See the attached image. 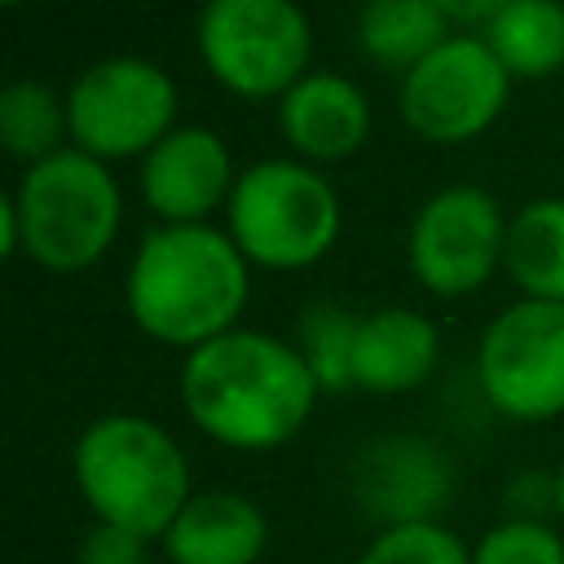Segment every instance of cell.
<instances>
[{
    "label": "cell",
    "instance_id": "obj_19",
    "mask_svg": "<svg viewBox=\"0 0 564 564\" xmlns=\"http://www.w3.org/2000/svg\"><path fill=\"white\" fill-rule=\"evenodd\" d=\"M0 141L22 167L62 154L70 145L66 93L40 79H9L0 93Z\"/></svg>",
    "mask_w": 564,
    "mask_h": 564
},
{
    "label": "cell",
    "instance_id": "obj_22",
    "mask_svg": "<svg viewBox=\"0 0 564 564\" xmlns=\"http://www.w3.org/2000/svg\"><path fill=\"white\" fill-rule=\"evenodd\" d=\"M471 564H564V533L551 520H494L471 542Z\"/></svg>",
    "mask_w": 564,
    "mask_h": 564
},
{
    "label": "cell",
    "instance_id": "obj_13",
    "mask_svg": "<svg viewBox=\"0 0 564 564\" xmlns=\"http://www.w3.org/2000/svg\"><path fill=\"white\" fill-rule=\"evenodd\" d=\"M370 97L357 79L313 66L291 93L278 97V132L286 150L313 167L352 159L370 137Z\"/></svg>",
    "mask_w": 564,
    "mask_h": 564
},
{
    "label": "cell",
    "instance_id": "obj_18",
    "mask_svg": "<svg viewBox=\"0 0 564 564\" xmlns=\"http://www.w3.org/2000/svg\"><path fill=\"white\" fill-rule=\"evenodd\" d=\"M480 40L511 79H551L564 70V0H511L480 26Z\"/></svg>",
    "mask_w": 564,
    "mask_h": 564
},
{
    "label": "cell",
    "instance_id": "obj_2",
    "mask_svg": "<svg viewBox=\"0 0 564 564\" xmlns=\"http://www.w3.org/2000/svg\"><path fill=\"white\" fill-rule=\"evenodd\" d=\"M247 300L251 264L225 225H154L123 273L132 326L176 352H194L242 326Z\"/></svg>",
    "mask_w": 564,
    "mask_h": 564
},
{
    "label": "cell",
    "instance_id": "obj_11",
    "mask_svg": "<svg viewBox=\"0 0 564 564\" xmlns=\"http://www.w3.org/2000/svg\"><path fill=\"white\" fill-rule=\"evenodd\" d=\"M348 480H352L357 507L379 529L441 520V511L458 489L454 458L432 436H419V432H388L366 441L352 454Z\"/></svg>",
    "mask_w": 564,
    "mask_h": 564
},
{
    "label": "cell",
    "instance_id": "obj_3",
    "mask_svg": "<svg viewBox=\"0 0 564 564\" xmlns=\"http://www.w3.org/2000/svg\"><path fill=\"white\" fill-rule=\"evenodd\" d=\"M123 189L110 163L66 145L62 154L22 167L0 203V251L26 256L48 273L93 269L119 238Z\"/></svg>",
    "mask_w": 564,
    "mask_h": 564
},
{
    "label": "cell",
    "instance_id": "obj_16",
    "mask_svg": "<svg viewBox=\"0 0 564 564\" xmlns=\"http://www.w3.org/2000/svg\"><path fill=\"white\" fill-rule=\"evenodd\" d=\"M352 35L379 70L405 75L454 35V22L436 9V0H361Z\"/></svg>",
    "mask_w": 564,
    "mask_h": 564
},
{
    "label": "cell",
    "instance_id": "obj_5",
    "mask_svg": "<svg viewBox=\"0 0 564 564\" xmlns=\"http://www.w3.org/2000/svg\"><path fill=\"white\" fill-rule=\"evenodd\" d=\"M344 229V203L322 167L278 154L238 172L225 203V234L251 269L295 273L330 256Z\"/></svg>",
    "mask_w": 564,
    "mask_h": 564
},
{
    "label": "cell",
    "instance_id": "obj_17",
    "mask_svg": "<svg viewBox=\"0 0 564 564\" xmlns=\"http://www.w3.org/2000/svg\"><path fill=\"white\" fill-rule=\"evenodd\" d=\"M507 278L520 300L564 304V198L546 194L511 212L507 220Z\"/></svg>",
    "mask_w": 564,
    "mask_h": 564
},
{
    "label": "cell",
    "instance_id": "obj_20",
    "mask_svg": "<svg viewBox=\"0 0 564 564\" xmlns=\"http://www.w3.org/2000/svg\"><path fill=\"white\" fill-rule=\"evenodd\" d=\"M357 317L344 304H308L295 326V348L304 366L313 370L322 397L326 392H352V344H357Z\"/></svg>",
    "mask_w": 564,
    "mask_h": 564
},
{
    "label": "cell",
    "instance_id": "obj_14",
    "mask_svg": "<svg viewBox=\"0 0 564 564\" xmlns=\"http://www.w3.org/2000/svg\"><path fill=\"white\" fill-rule=\"evenodd\" d=\"M441 366V330L410 304H383L357 317L352 388L370 397H405Z\"/></svg>",
    "mask_w": 564,
    "mask_h": 564
},
{
    "label": "cell",
    "instance_id": "obj_8",
    "mask_svg": "<svg viewBox=\"0 0 564 564\" xmlns=\"http://www.w3.org/2000/svg\"><path fill=\"white\" fill-rule=\"evenodd\" d=\"M511 75L480 40V31H454L397 84L401 123L432 145H467L498 123L511 97Z\"/></svg>",
    "mask_w": 564,
    "mask_h": 564
},
{
    "label": "cell",
    "instance_id": "obj_1",
    "mask_svg": "<svg viewBox=\"0 0 564 564\" xmlns=\"http://www.w3.org/2000/svg\"><path fill=\"white\" fill-rule=\"evenodd\" d=\"M176 397L185 419L212 445L234 454H269L308 427L322 388L295 339L234 326L181 357Z\"/></svg>",
    "mask_w": 564,
    "mask_h": 564
},
{
    "label": "cell",
    "instance_id": "obj_12",
    "mask_svg": "<svg viewBox=\"0 0 564 564\" xmlns=\"http://www.w3.org/2000/svg\"><path fill=\"white\" fill-rule=\"evenodd\" d=\"M234 154L216 128L176 123L141 159V198L159 225H212V212H225L234 181Z\"/></svg>",
    "mask_w": 564,
    "mask_h": 564
},
{
    "label": "cell",
    "instance_id": "obj_10",
    "mask_svg": "<svg viewBox=\"0 0 564 564\" xmlns=\"http://www.w3.org/2000/svg\"><path fill=\"white\" fill-rule=\"evenodd\" d=\"M507 212L480 185H445L419 203L405 229V264L427 295H476L507 256Z\"/></svg>",
    "mask_w": 564,
    "mask_h": 564
},
{
    "label": "cell",
    "instance_id": "obj_4",
    "mask_svg": "<svg viewBox=\"0 0 564 564\" xmlns=\"http://www.w3.org/2000/svg\"><path fill=\"white\" fill-rule=\"evenodd\" d=\"M70 480L93 520L132 529L150 542H159L194 498L189 458L176 436L159 419L132 410H110L75 436Z\"/></svg>",
    "mask_w": 564,
    "mask_h": 564
},
{
    "label": "cell",
    "instance_id": "obj_21",
    "mask_svg": "<svg viewBox=\"0 0 564 564\" xmlns=\"http://www.w3.org/2000/svg\"><path fill=\"white\" fill-rule=\"evenodd\" d=\"M352 564H471V542H463L445 520L375 529Z\"/></svg>",
    "mask_w": 564,
    "mask_h": 564
},
{
    "label": "cell",
    "instance_id": "obj_7",
    "mask_svg": "<svg viewBox=\"0 0 564 564\" xmlns=\"http://www.w3.org/2000/svg\"><path fill=\"white\" fill-rule=\"evenodd\" d=\"M176 79L137 53L101 57L84 66L66 88L70 145L101 163L145 159L176 128Z\"/></svg>",
    "mask_w": 564,
    "mask_h": 564
},
{
    "label": "cell",
    "instance_id": "obj_15",
    "mask_svg": "<svg viewBox=\"0 0 564 564\" xmlns=\"http://www.w3.org/2000/svg\"><path fill=\"white\" fill-rule=\"evenodd\" d=\"M269 516L238 489H203L159 538L163 564H260Z\"/></svg>",
    "mask_w": 564,
    "mask_h": 564
},
{
    "label": "cell",
    "instance_id": "obj_25",
    "mask_svg": "<svg viewBox=\"0 0 564 564\" xmlns=\"http://www.w3.org/2000/svg\"><path fill=\"white\" fill-rule=\"evenodd\" d=\"M511 0H436V9L454 22V26H485L494 13H502Z\"/></svg>",
    "mask_w": 564,
    "mask_h": 564
},
{
    "label": "cell",
    "instance_id": "obj_23",
    "mask_svg": "<svg viewBox=\"0 0 564 564\" xmlns=\"http://www.w3.org/2000/svg\"><path fill=\"white\" fill-rule=\"evenodd\" d=\"M79 564H150V538L93 520L75 551Z\"/></svg>",
    "mask_w": 564,
    "mask_h": 564
},
{
    "label": "cell",
    "instance_id": "obj_9",
    "mask_svg": "<svg viewBox=\"0 0 564 564\" xmlns=\"http://www.w3.org/2000/svg\"><path fill=\"white\" fill-rule=\"evenodd\" d=\"M476 383L494 414L551 423L564 414V304L516 300L476 344Z\"/></svg>",
    "mask_w": 564,
    "mask_h": 564
},
{
    "label": "cell",
    "instance_id": "obj_24",
    "mask_svg": "<svg viewBox=\"0 0 564 564\" xmlns=\"http://www.w3.org/2000/svg\"><path fill=\"white\" fill-rule=\"evenodd\" d=\"M502 507L516 520H551L555 516V471H516L502 489Z\"/></svg>",
    "mask_w": 564,
    "mask_h": 564
},
{
    "label": "cell",
    "instance_id": "obj_6",
    "mask_svg": "<svg viewBox=\"0 0 564 564\" xmlns=\"http://www.w3.org/2000/svg\"><path fill=\"white\" fill-rule=\"evenodd\" d=\"M194 48L242 101H278L313 70V22L300 0H203Z\"/></svg>",
    "mask_w": 564,
    "mask_h": 564
},
{
    "label": "cell",
    "instance_id": "obj_27",
    "mask_svg": "<svg viewBox=\"0 0 564 564\" xmlns=\"http://www.w3.org/2000/svg\"><path fill=\"white\" fill-rule=\"evenodd\" d=\"M4 4H9V9H13V4H22V0H4Z\"/></svg>",
    "mask_w": 564,
    "mask_h": 564
},
{
    "label": "cell",
    "instance_id": "obj_26",
    "mask_svg": "<svg viewBox=\"0 0 564 564\" xmlns=\"http://www.w3.org/2000/svg\"><path fill=\"white\" fill-rule=\"evenodd\" d=\"M555 520L564 524V463L555 467Z\"/></svg>",
    "mask_w": 564,
    "mask_h": 564
}]
</instances>
